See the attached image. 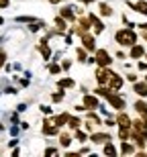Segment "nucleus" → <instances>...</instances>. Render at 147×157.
I'll return each mask as SVG.
<instances>
[{
	"label": "nucleus",
	"mask_w": 147,
	"mask_h": 157,
	"mask_svg": "<svg viewBox=\"0 0 147 157\" xmlns=\"http://www.w3.org/2000/svg\"><path fill=\"white\" fill-rule=\"evenodd\" d=\"M114 39H117L118 45H123V47H133L137 43V35H135V31L131 29H123V31H118L117 35H114Z\"/></svg>",
	"instance_id": "nucleus-1"
},
{
	"label": "nucleus",
	"mask_w": 147,
	"mask_h": 157,
	"mask_svg": "<svg viewBox=\"0 0 147 157\" xmlns=\"http://www.w3.org/2000/svg\"><path fill=\"white\" fill-rule=\"evenodd\" d=\"M110 53L106 51V49H98V51H96V63L100 65V67H108V65H110Z\"/></svg>",
	"instance_id": "nucleus-2"
},
{
	"label": "nucleus",
	"mask_w": 147,
	"mask_h": 157,
	"mask_svg": "<svg viewBox=\"0 0 147 157\" xmlns=\"http://www.w3.org/2000/svg\"><path fill=\"white\" fill-rule=\"evenodd\" d=\"M110 76H112V71L108 70V67H100V70L96 71V82H98L100 86H106L108 80H110Z\"/></svg>",
	"instance_id": "nucleus-3"
},
{
	"label": "nucleus",
	"mask_w": 147,
	"mask_h": 157,
	"mask_svg": "<svg viewBox=\"0 0 147 157\" xmlns=\"http://www.w3.org/2000/svg\"><path fill=\"white\" fill-rule=\"evenodd\" d=\"M82 45H84V49H88V51H96V39L90 35L88 31L82 35Z\"/></svg>",
	"instance_id": "nucleus-4"
},
{
	"label": "nucleus",
	"mask_w": 147,
	"mask_h": 157,
	"mask_svg": "<svg viewBox=\"0 0 147 157\" xmlns=\"http://www.w3.org/2000/svg\"><path fill=\"white\" fill-rule=\"evenodd\" d=\"M117 124L121 128H131L133 127V121H131L129 117H127V114H125L123 110H118V117H117Z\"/></svg>",
	"instance_id": "nucleus-5"
},
{
	"label": "nucleus",
	"mask_w": 147,
	"mask_h": 157,
	"mask_svg": "<svg viewBox=\"0 0 147 157\" xmlns=\"http://www.w3.org/2000/svg\"><path fill=\"white\" fill-rule=\"evenodd\" d=\"M57 131H59V127L55 122H51V121L43 122V135H57Z\"/></svg>",
	"instance_id": "nucleus-6"
},
{
	"label": "nucleus",
	"mask_w": 147,
	"mask_h": 157,
	"mask_svg": "<svg viewBox=\"0 0 147 157\" xmlns=\"http://www.w3.org/2000/svg\"><path fill=\"white\" fill-rule=\"evenodd\" d=\"M90 141H92V143H100V145H102V143H108V141H110V135H108V133H92Z\"/></svg>",
	"instance_id": "nucleus-7"
},
{
	"label": "nucleus",
	"mask_w": 147,
	"mask_h": 157,
	"mask_svg": "<svg viewBox=\"0 0 147 157\" xmlns=\"http://www.w3.org/2000/svg\"><path fill=\"white\" fill-rule=\"evenodd\" d=\"M133 92H135L137 96L145 98V96H147V82H135V86H133Z\"/></svg>",
	"instance_id": "nucleus-8"
},
{
	"label": "nucleus",
	"mask_w": 147,
	"mask_h": 157,
	"mask_svg": "<svg viewBox=\"0 0 147 157\" xmlns=\"http://www.w3.org/2000/svg\"><path fill=\"white\" fill-rule=\"evenodd\" d=\"M108 86H110L112 90H118V88L123 86V78L118 76V74H114V71H112V76H110V80H108Z\"/></svg>",
	"instance_id": "nucleus-9"
},
{
	"label": "nucleus",
	"mask_w": 147,
	"mask_h": 157,
	"mask_svg": "<svg viewBox=\"0 0 147 157\" xmlns=\"http://www.w3.org/2000/svg\"><path fill=\"white\" fill-rule=\"evenodd\" d=\"M135 110L139 112V114H141V118L147 122V104L143 102V100H137V102H135Z\"/></svg>",
	"instance_id": "nucleus-10"
},
{
	"label": "nucleus",
	"mask_w": 147,
	"mask_h": 157,
	"mask_svg": "<svg viewBox=\"0 0 147 157\" xmlns=\"http://www.w3.org/2000/svg\"><path fill=\"white\" fill-rule=\"evenodd\" d=\"M84 106H86V108H98V98L86 94V96H84Z\"/></svg>",
	"instance_id": "nucleus-11"
},
{
	"label": "nucleus",
	"mask_w": 147,
	"mask_h": 157,
	"mask_svg": "<svg viewBox=\"0 0 147 157\" xmlns=\"http://www.w3.org/2000/svg\"><path fill=\"white\" fill-rule=\"evenodd\" d=\"M143 55H145V49H143L141 45H137V43H135V45L131 47V57H133V59H139V57H143Z\"/></svg>",
	"instance_id": "nucleus-12"
},
{
	"label": "nucleus",
	"mask_w": 147,
	"mask_h": 157,
	"mask_svg": "<svg viewBox=\"0 0 147 157\" xmlns=\"http://www.w3.org/2000/svg\"><path fill=\"white\" fill-rule=\"evenodd\" d=\"M90 21H92V27L96 29V33H102V31H104V25H102V21H100L96 14H90Z\"/></svg>",
	"instance_id": "nucleus-13"
},
{
	"label": "nucleus",
	"mask_w": 147,
	"mask_h": 157,
	"mask_svg": "<svg viewBox=\"0 0 147 157\" xmlns=\"http://www.w3.org/2000/svg\"><path fill=\"white\" fill-rule=\"evenodd\" d=\"M61 17H64L65 21H76V17H74V8H72V6H64V8H61Z\"/></svg>",
	"instance_id": "nucleus-14"
},
{
	"label": "nucleus",
	"mask_w": 147,
	"mask_h": 157,
	"mask_svg": "<svg viewBox=\"0 0 147 157\" xmlns=\"http://www.w3.org/2000/svg\"><path fill=\"white\" fill-rule=\"evenodd\" d=\"M68 121H70V114H68V112H64V114H57V117L53 118V122H55L57 127H64V124H68Z\"/></svg>",
	"instance_id": "nucleus-15"
},
{
	"label": "nucleus",
	"mask_w": 147,
	"mask_h": 157,
	"mask_svg": "<svg viewBox=\"0 0 147 157\" xmlns=\"http://www.w3.org/2000/svg\"><path fill=\"white\" fill-rule=\"evenodd\" d=\"M131 8H135L137 12H141V14H145L147 17V2L145 0H141V2H137V4H129Z\"/></svg>",
	"instance_id": "nucleus-16"
},
{
	"label": "nucleus",
	"mask_w": 147,
	"mask_h": 157,
	"mask_svg": "<svg viewBox=\"0 0 147 157\" xmlns=\"http://www.w3.org/2000/svg\"><path fill=\"white\" fill-rule=\"evenodd\" d=\"M39 49H41V53H43V59H49V55H51V49L47 47V41H45V39L41 41V47H39Z\"/></svg>",
	"instance_id": "nucleus-17"
},
{
	"label": "nucleus",
	"mask_w": 147,
	"mask_h": 157,
	"mask_svg": "<svg viewBox=\"0 0 147 157\" xmlns=\"http://www.w3.org/2000/svg\"><path fill=\"white\" fill-rule=\"evenodd\" d=\"M80 124H82V121H80L78 117H70V121H68V127H70L72 131H76V128L80 127Z\"/></svg>",
	"instance_id": "nucleus-18"
},
{
	"label": "nucleus",
	"mask_w": 147,
	"mask_h": 157,
	"mask_svg": "<svg viewBox=\"0 0 147 157\" xmlns=\"http://www.w3.org/2000/svg\"><path fill=\"white\" fill-rule=\"evenodd\" d=\"M100 14H102V17H110V14H112V8L106 4V2H100Z\"/></svg>",
	"instance_id": "nucleus-19"
},
{
	"label": "nucleus",
	"mask_w": 147,
	"mask_h": 157,
	"mask_svg": "<svg viewBox=\"0 0 147 157\" xmlns=\"http://www.w3.org/2000/svg\"><path fill=\"white\" fill-rule=\"evenodd\" d=\"M55 25H57V31H59V33H61V31H65V27H68L64 17H55Z\"/></svg>",
	"instance_id": "nucleus-20"
},
{
	"label": "nucleus",
	"mask_w": 147,
	"mask_h": 157,
	"mask_svg": "<svg viewBox=\"0 0 147 157\" xmlns=\"http://www.w3.org/2000/svg\"><path fill=\"white\" fill-rule=\"evenodd\" d=\"M133 151H135V149H133V145H129V143H125V141H123V145H121V153H125V155H131Z\"/></svg>",
	"instance_id": "nucleus-21"
},
{
	"label": "nucleus",
	"mask_w": 147,
	"mask_h": 157,
	"mask_svg": "<svg viewBox=\"0 0 147 157\" xmlns=\"http://www.w3.org/2000/svg\"><path fill=\"white\" fill-rule=\"evenodd\" d=\"M118 137H121V141H127L131 137V128H121L118 131Z\"/></svg>",
	"instance_id": "nucleus-22"
},
{
	"label": "nucleus",
	"mask_w": 147,
	"mask_h": 157,
	"mask_svg": "<svg viewBox=\"0 0 147 157\" xmlns=\"http://www.w3.org/2000/svg\"><path fill=\"white\" fill-rule=\"evenodd\" d=\"M104 153H106V155H117V149L110 145V141H108V143L104 145Z\"/></svg>",
	"instance_id": "nucleus-23"
},
{
	"label": "nucleus",
	"mask_w": 147,
	"mask_h": 157,
	"mask_svg": "<svg viewBox=\"0 0 147 157\" xmlns=\"http://www.w3.org/2000/svg\"><path fill=\"white\" fill-rule=\"evenodd\" d=\"M86 121H90L92 124H100V118L96 117V114H92V112H88V117H86Z\"/></svg>",
	"instance_id": "nucleus-24"
},
{
	"label": "nucleus",
	"mask_w": 147,
	"mask_h": 157,
	"mask_svg": "<svg viewBox=\"0 0 147 157\" xmlns=\"http://www.w3.org/2000/svg\"><path fill=\"white\" fill-rule=\"evenodd\" d=\"M59 86H61V88H72V86H74V80L65 78V80H61V82H59Z\"/></svg>",
	"instance_id": "nucleus-25"
},
{
	"label": "nucleus",
	"mask_w": 147,
	"mask_h": 157,
	"mask_svg": "<svg viewBox=\"0 0 147 157\" xmlns=\"http://www.w3.org/2000/svg\"><path fill=\"white\" fill-rule=\"evenodd\" d=\"M59 141H61V145L64 147H68L72 143V139H70V135H61V137H59Z\"/></svg>",
	"instance_id": "nucleus-26"
},
{
	"label": "nucleus",
	"mask_w": 147,
	"mask_h": 157,
	"mask_svg": "<svg viewBox=\"0 0 147 157\" xmlns=\"http://www.w3.org/2000/svg\"><path fill=\"white\" fill-rule=\"evenodd\" d=\"M2 65H6V51L4 49H0V67Z\"/></svg>",
	"instance_id": "nucleus-27"
},
{
	"label": "nucleus",
	"mask_w": 147,
	"mask_h": 157,
	"mask_svg": "<svg viewBox=\"0 0 147 157\" xmlns=\"http://www.w3.org/2000/svg\"><path fill=\"white\" fill-rule=\"evenodd\" d=\"M78 57H80V61H88V59H86V51H84L82 47L78 49Z\"/></svg>",
	"instance_id": "nucleus-28"
},
{
	"label": "nucleus",
	"mask_w": 147,
	"mask_h": 157,
	"mask_svg": "<svg viewBox=\"0 0 147 157\" xmlns=\"http://www.w3.org/2000/svg\"><path fill=\"white\" fill-rule=\"evenodd\" d=\"M64 100V92L59 90V94H53V102H61Z\"/></svg>",
	"instance_id": "nucleus-29"
},
{
	"label": "nucleus",
	"mask_w": 147,
	"mask_h": 157,
	"mask_svg": "<svg viewBox=\"0 0 147 157\" xmlns=\"http://www.w3.org/2000/svg\"><path fill=\"white\" fill-rule=\"evenodd\" d=\"M17 21H18V23H35V21H33L31 17H18Z\"/></svg>",
	"instance_id": "nucleus-30"
},
{
	"label": "nucleus",
	"mask_w": 147,
	"mask_h": 157,
	"mask_svg": "<svg viewBox=\"0 0 147 157\" xmlns=\"http://www.w3.org/2000/svg\"><path fill=\"white\" fill-rule=\"evenodd\" d=\"M49 71H51V74H59V71H61V67H59L57 63H53L51 67H49Z\"/></svg>",
	"instance_id": "nucleus-31"
},
{
	"label": "nucleus",
	"mask_w": 147,
	"mask_h": 157,
	"mask_svg": "<svg viewBox=\"0 0 147 157\" xmlns=\"http://www.w3.org/2000/svg\"><path fill=\"white\" fill-rule=\"evenodd\" d=\"M76 137H78L80 141H86V135H84L82 131H78V128H76Z\"/></svg>",
	"instance_id": "nucleus-32"
},
{
	"label": "nucleus",
	"mask_w": 147,
	"mask_h": 157,
	"mask_svg": "<svg viewBox=\"0 0 147 157\" xmlns=\"http://www.w3.org/2000/svg\"><path fill=\"white\" fill-rule=\"evenodd\" d=\"M8 4H10V0H0V8H6Z\"/></svg>",
	"instance_id": "nucleus-33"
},
{
	"label": "nucleus",
	"mask_w": 147,
	"mask_h": 157,
	"mask_svg": "<svg viewBox=\"0 0 147 157\" xmlns=\"http://www.w3.org/2000/svg\"><path fill=\"white\" fill-rule=\"evenodd\" d=\"M70 65H72V61H70V59H65V61H64V65H61V67H64V70H68Z\"/></svg>",
	"instance_id": "nucleus-34"
},
{
	"label": "nucleus",
	"mask_w": 147,
	"mask_h": 157,
	"mask_svg": "<svg viewBox=\"0 0 147 157\" xmlns=\"http://www.w3.org/2000/svg\"><path fill=\"white\" fill-rule=\"evenodd\" d=\"M41 112H45V114H49V112H51V108H49V106H41Z\"/></svg>",
	"instance_id": "nucleus-35"
},
{
	"label": "nucleus",
	"mask_w": 147,
	"mask_h": 157,
	"mask_svg": "<svg viewBox=\"0 0 147 157\" xmlns=\"http://www.w3.org/2000/svg\"><path fill=\"white\" fill-rule=\"evenodd\" d=\"M45 153H47V155H53V153H57V149H53V147H49V149H47Z\"/></svg>",
	"instance_id": "nucleus-36"
},
{
	"label": "nucleus",
	"mask_w": 147,
	"mask_h": 157,
	"mask_svg": "<svg viewBox=\"0 0 147 157\" xmlns=\"http://www.w3.org/2000/svg\"><path fill=\"white\" fill-rule=\"evenodd\" d=\"M127 80H129V82H137V76H133V74H129V76H127Z\"/></svg>",
	"instance_id": "nucleus-37"
},
{
	"label": "nucleus",
	"mask_w": 147,
	"mask_h": 157,
	"mask_svg": "<svg viewBox=\"0 0 147 157\" xmlns=\"http://www.w3.org/2000/svg\"><path fill=\"white\" fill-rule=\"evenodd\" d=\"M139 70H141V71H147V63H139Z\"/></svg>",
	"instance_id": "nucleus-38"
},
{
	"label": "nucleus",
	"mask_w": 147,
	"mask_h": 157,
	"mask_svg": "<svg viewBox=\"0 0 147 157\" xmlns=\"http://www.w3.org/2000/svg\"><path fill=\"white\" fill-rule=\"evenodd\" d=\"M139 27H141L143 31H147V23H143V25H139Z\"/></svg>",
	"instance_id": "nucleus-39"
},
{
	"label": "nucleus",
	"mask_w": 147,
	"mask_h": 157,
	"mask_svg": "<svg viewBox=\"0 0 147 157\" xmlns=\"http://www.w3.org/2000/svg\"><path fill=\"white\" fill-rule=\"evenodd\" d=\"M84 4H92V2H94V0H82Z\"/></svg>",
	"instance_id": "nucleus-40"
},
{
	"label": "nucleus",
	"mask_w": 147,
	"mask_h": 157,
	"mask_svg": "<svg viewBox=\"0 0 147 157\" xmlns=\"http://www.w3.org/2000/svg\"><path fill=\"white\" fill-rule=\"evenodd\" d=\"M143 39H145V41H147V31H145V33H143Z\"/></svg>",
	"instance_id": "nucleus-41"
},
{
	"label": "nucleus",
	"mask_w": 147,
	"mask_h": 157,
	"mask_svg": "<svg viewBox=\"0 0 147 157\" xmlns=\"http://www.w3.org/2000/svg\"><path fill=\"white\" fill-rule=\"evenodd\" d=\"M2 23H4V21H2V17H0V25H2Z\"/></svg>",
	"instance_id": "nucleus-42"
}]
</instances>
